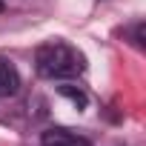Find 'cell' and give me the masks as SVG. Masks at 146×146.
<instances>
[{
  "label": "cell",
  "mask_w": 146,
  "mask_h": 146,
  "mask_svg": "<svg viewBox=\"0 0 146 146\" xmlns=\"http://www.w3.org/2000/svg\"><path fill=\"white\" fill-rule=\"evenodd\" d=\"M35 69L43 80H66V78H78L86 69V57L63 40H52L37 46L35 52Z\"/></svg>",
  "instance_id": "6da1fadb"
},
{
  "label": "cell",
  "mask_w": 146,
  "mask_h": 146,
  "mask_svg": "<svg viewBox=\"0 0 146 146\" xmlns=\"http://www.w3.org/2000/svg\"><path fill=\"white\" fill-rule=\"evenodd\" d=\"M40 146H92V143L83 135H75V132L63 129V126H52V129L43 132Z\"/></svg>",
  "instance_id": "7a4b0ae2"
},
{
  "label": "cell",
  "mask_w": 146,
  "mask_h": 146,
  "mask_svg": "<svg viewBox=\"0 0 146 146\" xmlns=\"http://www.w3.org/2000/svg\"><path fill=\"white\" fill-rule=\"evenodd\" d=\"M17 92H20V75H17V69L6 57H0V98H12Z\"/></svg>",
  "instance_id": "3957f363"
},
{
  "label": "cell",
  "mask_w": 146,
  "mask_h": 146,
  "mask_svg": "<svg viewBox=\"0 0 146 146\" xmlns=\"http://www.w3.org/2000/svg\"><path fill=\"white\" fill-rule=\"evenodd\" d=\"M57 92H60L63 98H69L78 109H83V106L89 103V98H86V92H83V89H75V86H57Z\"/></svg>",
  "instance_id": "277c9868"
},
{
  "label": "cell",
  "mask_w": 146,
  "mask_h": 146,
  "mask_svg": "<svg viewBox=\"0 0 146 146\" xmlns=\"http://www.w3.org/2000/svg\"><path fill=\"white\" fill-rule=\"evenodd\" d=\"M0 12H3V0H0Z\"/></svg>",
  "instance_id": "5b68a950"
}]
</instances>
